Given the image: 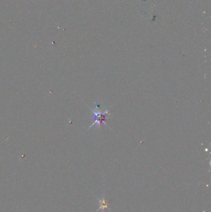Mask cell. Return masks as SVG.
<instances>
[{
    "label": "cell",
    "instance_id": "6da1fadb",
    "mask_svg": "<svg viewBox=\"0 0 211 212\" xmlns=\"http://www.w3.org/2000/svg\"><path fill=\"white\" fill-rule=\"evenodd\" d=\"M93 113H94V122L93 123L91 126L90 127H92L94 126L95 124H99L100 125L101 124H104L106 125L105 123V120L107 119V114L108 113L107 111H105V112H102L99 111V109L96 110H93Z\"/></svg>",
    "mask_w": 211,
    "mask_h": 212
}]
</instances>
